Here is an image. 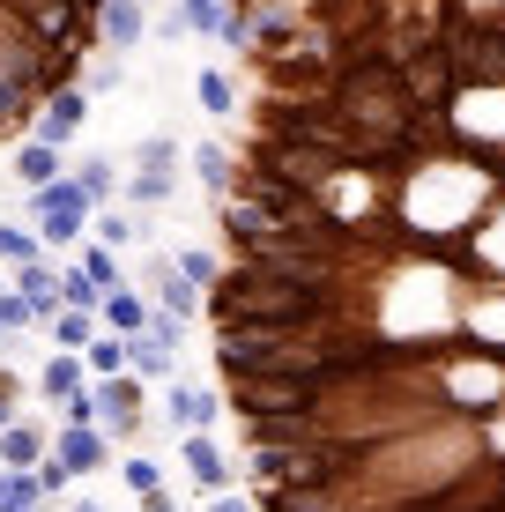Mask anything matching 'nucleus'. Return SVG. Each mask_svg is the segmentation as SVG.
Listing matches in <instances>:
<instances>
[{"label": "nucleus", "instance_id": "2eb2a0df", "mask_svg": "<svg viewBox=\"0 0 505 512\" xmlns=\"http://www.w3.org/2000/svg\"><path fill=\"white\" fill-rule=\"evenodd\" d=\"M194 90H201V112H208V119H238V90H231V75H223V67H201Z\"/></svg>", "mask_w": 505, "mask_h": 512}, {"label": "nucleus", "instance_id": "c756f323", "mask_svg": "<svg viewBox=\"0 0 505 512\" xmlns=\"http://www.w3.org/2000/svg\"><path fill=\"white\" fill-rule=\"evenodd\" d=\"M90 231H97V245H112V253H119V245H134V223L112 216V208H104V216H90Z\"/></svg>", "mask_w": 505, "mask_h": 512}, {"label": "nucleus", "instance_id": "bb28decb", "mask_svg": "<svg viewBox=\"0 0 505 512\" xmlns=\"http://www.w3.org/2000/svg\"><path fill=\"white\" fill-rule=\"evenodd\" d=\"M119 475H127V490H134V498H142V490H164V468L142 461V453H127V461H119Z\"/></svg>", "mask_w": 505, "mask_h": 512}, {"label": "nucleus", "instance_id": "0eeeda50", "mask_svg": "<svg viewBox=\"0 0 505 512\" xmlns=\"http://www.w3.org/2000/svg\"><path fill=\"white\" fill-rule=\"evenodd\" d=\"M15 290H23L30 305H38V320H52V312H60V268H52L45 253H38V260H23V268H15Z\"/></svg>", "mask_w": 505, "mask_h": 512}, {"label": "nucleus", "instance_id": "1a4fd4ad", "mask_svg": "<svg viewBox=\"0 0 505 512\" xmlns=\"http://www.w3.org/2000/svg\"><path fill=\"white\" fill-rule=\"evenodd\" d=\"M164 409H171V423H179V431H208L223 401L201 394V386H164Z\"/></svg>", "mask_w": 505, "mask_h": 512}, {"label": "nucleus", "instance_id": "2f4dec72", "mask_svg": "<svg viewBox=\"0 0 505 512\" xmlns=\"http://www.w3.org/2000/svg\"><path fill=\"white\" fill-rule=\"evenodd\" d=\"M75 179H82V193H90V201H112V186H119V179H112V164H97V156L75 171Z\"/></svg>", "mask_w": 505, "mask_h": 512}, {"label": "nucleus", "instance_id": "ddd939ff", "mask_svg": "<svg viewBox=\"0 0 505 512\" xmlns=\"http://www.w3.org/2000/svg\"><path fill=\"white\" fill-rule=\"evenodd\" d=\"M156 305H164V312H179V320H194V312H208V297H201L194 282H186V275L164 260V268H156Z\"/></svg>", "mask_w": 505, "mask_h": 512}, {"label": "nucleus", "instance_id": "72a5a7b5", "mask_svg": "<svg viewBox=\"0 0 505 512\" xmlns=\"http://www.w3.org/2000/svg\"><path fill=\"white\" fill-rule=\"evenodd\" d=\"M208 512H253V498H238V490L223 483V490H208Z\"/></svg>", "mask_w": 505, "mask_h": 512}, {"label": "nucleus", "instance_id": "9d476101", "mask_svg": "<svg viewBox=\"0 0 505 512\" xmlns=\"http://www.w3.org/2000/svg\"><path fill=\"white\" fill-rule=\"evenodd\" d=\"M97 327H112V334H149V305L134 290H104L97 297Z\"/></svg>", "mask_w": 505, "mask_h": 512}, {"label": "nucleus", "instance_id": "aec40b11", "mask_svg": "<svg viewBox=\"0 0 505 512\" xmlns=\"http://www.w3.org/2000/svg\"><path fill=\"white\" fill-rule=\"evenodd\" d=\"M194 171H201V186L223 201V186H231V149H223V141H194Z\"/></svg>", "mask_w": 505, "mask_h": 512}, {"label": "nucleus", "instance_id": "20e7f679", "mask_svg": "<svg viewBox=\"0 0 505 512\" xmlns=\"http://www.w3.org/2000/svg\"><path fill=\"white\" fill-rule=\"evenodd\" d=\"M82 119H90V90H82V82H67V90H52V97L38 104V119H30V127H38V141L60 149V141L82 134Z\"/></svg>", "mask_w": 505, "mask_h": 512}, {"label": "nucleus", "instance_id": "b1692460", "mask_svg": "<svg viewBox=\"0 0 505 512\" xmlns=\"http://www.w3.org/2000/svg\"><path fill=\"white\" fill-rule=\"evenodd\" d=\"M97 297H104V290H97L82 268H60V305H67V312H97Z\"/></svg>", "mask_w": 505, "mask_h": 512}, {"label": "nucleus", "instance_id": "7ed1b4c3", "mask_svg": "<svg viewBox=\"0 0 505 512\" xmlns=\"http://www.w3.org/2000/svg\"><path fill=\"white\" fill-rule=\"evenodd\" d=\"M90 401H97V423L112 438H142V372H112V379H90Z\"/></svg>", "mask_w": 505, "mask_h": 512}, {"label": "nucleus", "instance_id": "9b49d317", "mask_svg": "<svg viewBox=\"0 0 505 512\" xmlns=\"http://www.w3.org/2000/svg\"><path fill=\"white\" fill-rule=\"evenodd\" d=\"M186 468H194L201 490H223V483H231V461H223V446H216L208 431H186Z\"/></svg>", "mask_w": 505, "mask_h": 512}, {"label": "nucleus", "instance_id": "c85d7f7f", "mask_svg": "<svg viewBox=\"0 0 505 512\" xmlns=\"http://www.w3.org/2000/svg\"><path fill=\"white\" fill-rule=\"evenodd\" d=\"M149 342L179 349V342H186V320H179V312H164V305H149Z\"/></svg>", "mask_w": 505, "mask_h": 512}, {"label": "nucleus", "instance_id": "f257e3e1", "mask_svg": "<svg viewBox=\"0 0 505 512\" xmlns=\"http://www.w3.org/2000/svg\"><path fill=\"white\" fill-rule=\"evenodd\" d=\"M97 52V0H0V134H23L38 104L82 82Z\"/></svg>", "mask_w": 505, "mask_h": 512}, {"label": "nucleus", "instance_id": "6e6552de", "mask_svg": "<svg viewBox=\"0 0 505 512\" xmlns=\"http://www.w3.org/2000/svg\"><path fill=\"white\" fill-rule=\"evenodd\" d=\"M82 386H90V364H82V349H60V357L45 364V379H38V394L52 401V409H60L67 394H82Z\"/></svg>", "mask_w": 505, "mask_h": 512}, {"label": "nucleus", "instance_id": "f3484780", "mask_svg": "<svg viewBox=\"0 0 505 512\" xmlns=\"http://www.w3.org/2000/svg\"><path fill=\"white\" fill-rule=\"evenodd\" d=\"M82 364H90V379H112V372H127V334L97 327V342L82 349Z\"/></svg>", "mask_w": 505, "mask_h": 512}, {"label": "nucleus", "instance_id": "f704fd0d", "mask_svg": "<svg viewBox=\"0 0 505 512\" xmlns=\"http://www.w3.org/2000/svg\"><path fill=\"white\" fill-rule=\"evenodd\" d=\"M8 423H15V372L0 364V431H8Z\"/></svg>", "mask_w": 505, "mask_h": 512}, {"label": "nucleus", "instance_id": "393cba45", "mask_svg": "<svg viewBox=\"0 0 505 512\" xmlns=\"http://www.w3.org/2000/svg\"><path fill=\"white\" fill-rule=\"evenodd\" d=\"M30 327H38V305L23 290H0V334H30Z\"/></svg>", "mask_w": 505, "mask_h": 512}, {"label": "nucleus", "instance_id": "f03ea898", "mask_svg": "<svg viewBox=\"0 0 505 512\" xmlns=\"http://www.w3.org/2000/svg\"><path fill=\"white\" fill-rule=\"evenodd\" d=\"M30 216H38V238H45V245H75L82 231H90L97 201L82 193V179H75V171H60V179L30 186Z\"/></svg>", "mask_w": 505, "mask_h": 512}, {"label": "nucleus", "instance_id": "39448f33", "mask_svg": "<svg viewBox=\"0 0 505 512\" xmlns=\"http://www.w3.org/2000/svg\"><path fill=\"white\" fill-rule=\"evenodd\" d=\"M149 38V0H97V45L134 52Z\"/></svg>", "mask_w": 505, "mask_h": 512}, {"label": "nucleus", "instance_id": "c9c22d12", "mask_svg": "<svg viewBox=\"0 0 505 512\" xmlns=\"http://www.w3.org/2000/svg\"><path fill=\"white\" fill-rule=\"evenodd\" d=\"M142 512H179V498L171 490H142Z\"/></svg>", "mask_w": 505, "mask_h": 512}, {"label": "nucleus", "instance_id": "cd10ccee", "mask_svg": "<svg viewBox=\"0 0 505 512\" xmlns=\"http://www.w3.org/2000/svg\"><path fill=\"white\" fill-rule=\"evenodd\" d=\"M127 193H134V201H142V208L171 201V171H134V179H127Z\"/></svg>", "mask_w": 505, "mask_h": 512}, {"label": "nucleus", "instance_id": "a211bd4d", "mask_svg": "<svg viewBox=\"0 0 505 512\" xmlns=\"http://www.w3.org/2000/svg\"><path fill=\"white\" fill-rule=\"evenodd\" d=\"M15 179H23V186L60 179V149H52V141H30V149H15Z\"/></svg>", "mask_w": 505, "mask_h": 512}, {"label": "nucleus", "instance_id": "423d86ee", "mask_svg": "<svg viewBox=\"0 0 505 512\" xmlns=\"http://www.w3.org/2000/svg\"><path fill=\"white\" fill-rule=\"evenodd\" d=\"M52 453L67 461V475H97L112 461V438H104V423H67V431L52 438Z\"/></svg>", "mask_w": 505, "mask_h": 512}, {"label": "nucleus", "instance_id": "5701e85b", "mask_svg": "<svg viewBox=\"0 0 505 512\" xmlns=\"http://www.w3.org/2000/svg\"><path fill=\"white\" fill-rule=\"evenodd\" d=\"M75 268L90 275L97 290H119V253H112V245H82V260H75Z\"/></svg>", "mask_w": 505, "mask_h": 512}, {"label": "nucleus", "instance_id": "a878e982", "mask_svg": "<svg viewBox=\"0 0 505 512\" xmlns=\"http://www.w3.org/2000/svg\"><path fill=\"white\" fill-rule=\"evenodd\" d=\"M38 253H45L38 231H15V223H0V260H8V268H23V260H38Z\"/></svg>", "mask_w": 505, "mask_h": 512}, {"label": "nucleus", "instance_id": "412c9836", "mask_svg": "<svg viewBox=\"0 0 505 512\" xmlns=\"http://www.w3.org/2000/svg\"><path fill=\"white\" fill-rule=\"evenodd\" d=\"M127 372H142V379H171V349H164V342H149V334H127Z\"/></svg>", "mask_w": 505, "mask_h": 512}, {"label": "nucleus", "instance_id": "dca6fc26", "mask_svg": "<svg viewBox=\"0 0 505 512\" xmlns=\"http://www.w3.org/2000/svg\"><path fill=\"white\" fill-rule=\"evenodd\" d=\"M171 15L186 23V38H216L223 15H231V0H171Z\"/></svg>", "mask_w": 505, "mask_h": 512}, {"label": "nucleus", "instance_id": "f8f14e48", "mask_svg": "<svg viewBox=\"0 0 505 512\" xmlns=\"http://www.w3.org/2000/svg\"><path fill=\"white\" fill-rule=\"evenodd\" d=\"M45 453H52V438L30 431V423H8V431H0V468H38Z\"/></svg>", "mask_w": 505, "mask_h": 512}, {"label": "nucleus", "instance_id": "7c9ffc66", "mask_svg": "<svg viewBox=\"0 0 505 512\" xmlns=\"http://www.w3.org/2000/svg\"><path fill=\"white\" fill-rule=\"evenodd\" d=\"M171 164H179V141H171V134H149V141H142V171H171Z\"/></svg>", "mask_w": 505, "mask_h": 512}, {"label": "nucleus", "instance_id": "6ab92c4d", "mask_svg": "<svg viewBox=\"0 0 505 512\" xmlns=\"http://www.w3.org/2000/svg\"><path fill=\"white\" fill-rule=\"evenodd\" d=\"M45 334H52L60 349H90V342H97V312H67V305H60Z\"/></svg>", "mask_w": 505, "mask_h": 512}, {"label": "nucleus", "instance_id": "4468645a", "mask_svg": "<svg viewBox=\"0 0 505 512\" xmlns=\"http://www.w3.org/2000/svg\"><path fill=\"white\" fill-rule=\"evenodd\" d=\"M38 498H45L38 468H0V512H38Z\"/></svg>", "mask_w": 505, "mask_h": 512}, {"label": "nucleus", "instance_id": "4be33fe9", "mask_svg": "<svg viewBox=\"0 0 505 512\" xmlns=\"http://www.w3.org/2000/svg\"><path fill=\"white\" fill-rule=\"evenodd\" d=\"M171 268H179V275H186V282H194V290L208 297V282H216V275H223V260H216V253H208V245H186V253H179V260H171Z\"/></svg>", "mask_w": 505, "mask_h": 512}, {"label": "nucleus", "instance_id": "473e14b6", "mask_svg": "<svg viewBox=\"0 0 505 512\" xmlns=\"http://www.w3.org/2000/svg\"><path fill=\"white\" fill-rule=\"evenodd\" d=\"M38 483H45V498H52V490H67L75 475H67V461H60V453H45V461H38Z\"/></svg>", "mask_w": 505, "mask_h": 512}]
</instances>
